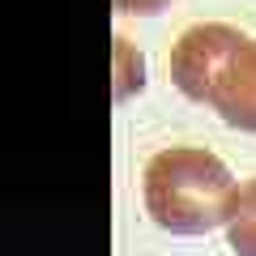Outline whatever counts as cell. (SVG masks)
<instances>
[{
    "label": "cell",
    "instance_id": "6da1fadb",
    "mask_svg": "<svg viewBox=\"0 0 256 256\" xmlns=\"http://www.w3.org/2000/svg\"><path fill=\"white\" fill-rule=\"evenodd\" d=\"M171 82L192 102L214 107L230 128L256 132V38L226 22H201L171 52Z\"/></svg>",
    "mask_w": 256,
    "mask_h": 256
},
{
    "label": "cell",
    "instance_id": "7a4b0ae2",
    "mask_svg": "<svg viewBox=\"0 0 256 256\" xmlns=\"http://www.w3.org/2000/svg\"><path fill=\"white\" fill-rule=\"evenodd\" d=\"M235 192L230 166L196 146L162 150L146 166V210L171 235H205L226 226Z\"/></svg>",
    "mask_w": 256,
    "mask_h": 256
},
{
    "label": "cell",
    "instance_id": "3957f363",
    "mask_svg": "<svg viewBox=\"0 0 256 256\" xmlns=\"http://www.w3.org/2000/svg\"><path fill=\"white\" fill-rule=\"evenodd\" d=\"M226 235H230V248L239 256H256V180H248L235 192V205H230V218H226Z\"/></svg>",
    "mask_w": 256,
    "mask_h": 256
},
{
    "label": "cell",
    "instance_id": "277c9868",
    "mask_svg": "<svg viewBox=\"0 0 256 256\" xmlns=\"http://www.w3.org/2000/svg\"><path fill=\"white\" fill-rule=\"evenodd\" d=\"M116 60H120V94H128L132 86L141 90V56H132L128 38H116Z\"/></svg>",
    "mask_w": 256,
    "mask_h": 256
},
{
    "label": "cell",
    "instance_id": "5b68a950",
    "mask_svg": "<svg viewBox=\"0 0 256 256\" xmlns=\"http://www.w3.org/2000/svg\"><path fill=\"white\" fill-rule=\"evenodd\" d=\"M116 4H120V13H158L171 0H116Z\"/></svg>",
    "mask_w": 256,
    "mask_h": 256
}]
</instances>
